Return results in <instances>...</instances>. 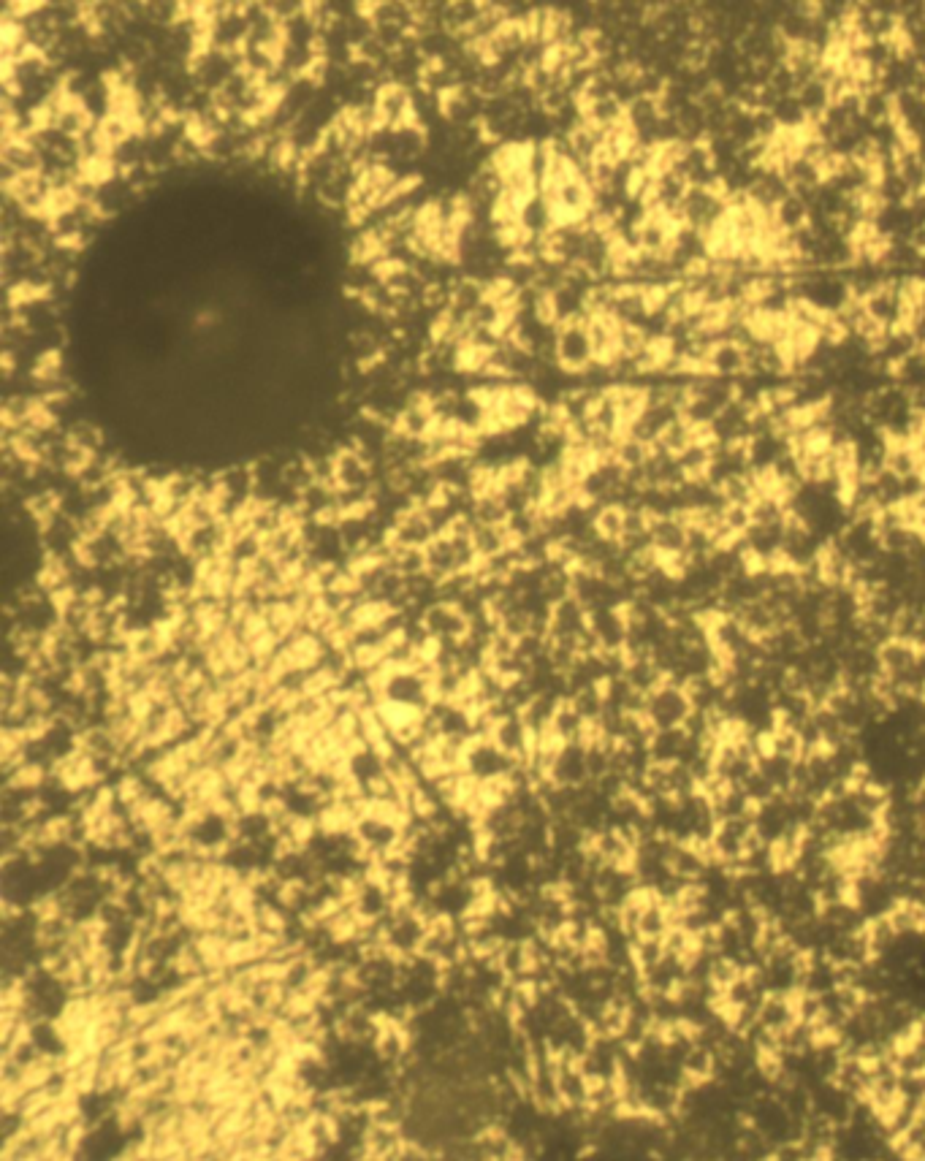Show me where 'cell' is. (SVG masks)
<instances>
[{"instance_id": "obj_1", "label": "cell", "mask_w": 925, "mask_h": 1161, "mask_svg": "<svg viewBox=\"0 0 925 1161\" xmlns=\"http://www.w3.org/2000/svg\"><path fill=\"white\" fill-rule=\"evenodd\" d=\"M692 700L684 687L665 681L660 690L652 692L646 700V711L643 717L652 722L654 730H671V727H684L687 719L692 717Z\"/></svg>"}, {"instance_id": "obj_2", "label": "cell", "mask_w": 925, "mask_h": 1161, "mask_svg": "<svg viewBox=\"0 0 925 1161\" xmlns=\"http://www.w3.org/2000/svg\"><path fill=\"white\" fill-rule=\"evenodd\" d=\"M586 321L562 323L557 329V364L562 372L576 375V378H581L586 369L595 364V350H592Z\"/></svg>"}, {"instance_id": "obj_3", "label": "cell", "mask_w": 925, "mask_h": 1161, "mask_svg": "<svg viewBox=\"0 0 925 1161\" xmlns=\"http://www.w3.org/2000/svg\"><path fill=\"white\" fill-rule=\"evenodd\" d=\"M378 112L380 117H383V125L386 128H402V125H410L413 120H416V112H413V95H410V90L402 85H383L380 87L378 93Z\"/></svg>"}, {"instance_id": "obj_4", "label": "cell", "mask_w": 925, "mask_h": 1161, "mask_svg": "<svg viewBox=\"0 0 925 1161\" xmlns=\"http://www.w3.org/2000/svg\"><path fill=\"white\" fill-rule=\"evenodd\" d=\"M0 163H6L11 169L22 174H41L44 171V158L41 152L30 142H3L0 144Z\"/></svg>"}, {"instance_id": "obj_5", "label": "cell", "mask_w": 925, "mask_h": 1161, "mask_svg": "<svg viewBox=\"0 0 925 1161\" xmlns=\"http://www.w3.org/2000/svg\"><path fill=\"white\" fill-rule=\"evenodd\" d=\"M98 443H101V432H98L93 424L79 421V424L71 429V445H74V448H79V451H95V448H98Z\"/></svg>"}]
</instances>
